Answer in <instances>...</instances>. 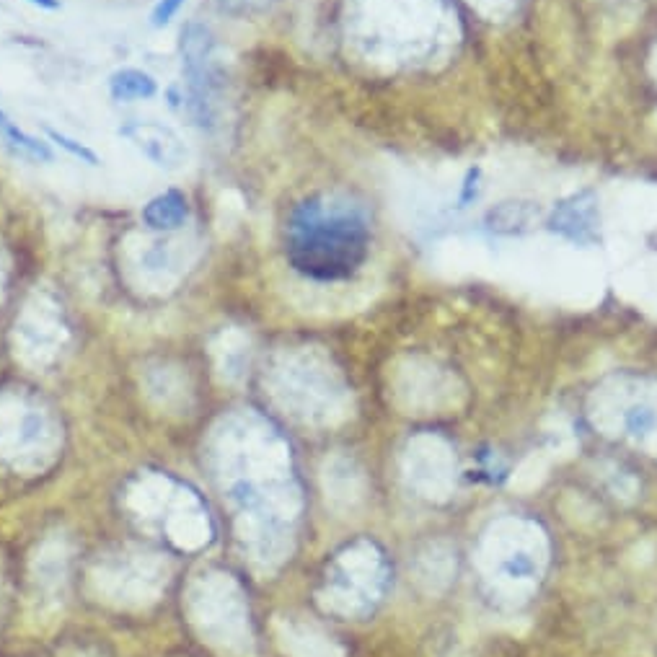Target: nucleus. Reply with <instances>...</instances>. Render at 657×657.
Returning <instances> with one entry per match:
<instances>
[{
	"instance_id": "6",
	"label": "nucleus",
	"mask_w": 657,
	"mask_h": 657,
	"mask_svg": "<svg viewBox=\"0 0 657 657\" xmlns=\"http://www.w3.org/2000/svg\"><path fill=\"white\" fill-rule=\"evenodd\" d=\"M541 215V207L536 202L528 200H505L500 205L489 207L484 215V226L489 233L497 236H513V233H523L536 218Z\"/></svg>"
},
{
	"instance_id": "12",
	"label": "nucleus",
	"mask_w": 657,
	"mask_h": 657,
	"mask_svg": "<svg viewBox=\"0 0 657 657\" xmlns=\"http://www.w3.org/2000/svg\"><path fill=\"white\" fill-rule=\"evenodd\" d=\"M184 0H158L151 11V26L153 29H163L174 21V16L182 11Z\"/></svg>"
},
{
	"instance_id": "4",
	"label": "nucleus",
	"mask_w": 657,
	"mask_h": 657,
	"mask_svg": "<svg viewBox=\"0 0 657 657\" xmlns=\"http://www.w3.org/2000/svg\"><path fill=\"white\" fill-rule=\"evenodd\" d=\"M119 135L130 140L148 161L156 163L158 169L179 171L189 158L187 145L179 138V132L161 122H127L125 127H119Z\"/></svg>"
},
{
	"instance_id": "14",
	"label": "nucleus",
	"mask_w": 657,
	"mask_h": 657,
	"mask_svg": "<svg viewBox=\"0 0 657 657\" xmlns=\"http://www.w3.org/2000/svg\"><path fill=\"white\" fill-rule=\"evenodd\" d=\"M8 125H11V119H8V114H6V112H3V109H0V132L6 130V127H8Z\"/></svg>"
},
{
	"instance_id": "3",
	"label": "nucleus",
	"mask_w": 657,
	"mask_h": 657,
	"mask_svg": "<svg viewBox=\"0 0 657 657\" xmlns=\"http://www.w3.org/2000/svg\"><path fill=\"white\" fill-rule=\"evenodd\" d=\"M546 228L577 246L601 244V207L593 189H580L554 202Z\"/></svg>"
},
{
	"instance_id": "5",
	"label": "nucleus",
	"mask_w": 657,
	"mask_h": 657,
	"mask_svg": "<svg viewBox=\"0 0 657 657\" xmlns=\"http://www.w3.org/2000/svg\"><path fill=\"white\" fill-rule=\"evenodd\" d=\"M140 215H143V223L151 231H176L189 218L187 194L179 192V189H166V192L156 194L153 200H148Z\"/></svg>"
},
{
	"instance_id": "8",
	"label": "nucleus",
	"mask_w": 657,
	"mask_h": 657,
	"mask_svg": "<svg viewBox=\"0 0 657 657\" xmlns=\"http://www.w3.org/2000/svg\"><path fill=\"white\" fill-rule=\"evenodd\" d=\"M3 138L8 140V145L11 148H16L19 153H24L26 158H34V161H44L50 163L52 161V148L44 140L34 138V135H29V132H24L21 127H16L11 122V125L6 127V130L0 132Z\"/></svg>"
},
{
	"instance_id": "13",
	"label": "nucleus",
	"mask_w": 657,
	"mask_h": 657,
	"mask_svg": "<svg viewBox=\"0 0 657 657\" xmlns=\"http://www.w3.org/2000/svg\"><path fill=\"white\" fill-rule=\"evenodd\" d=\"M26 3L42 8V11H57L60 8V0H26Z\"/></svg>"
},
{
	"instance_id": "11",
	"label": "nucleus",
	"mask_w": 657,
	"mask_h": 657,
	"mask_svg": "<svg viewBox=\"0 0 657 657\" xmlns=\"http://www.w3.org/2000/svg\"><path fill=\"white\" fill-rule=\"evenodd\" d=\"M479 192H482V169L479 166H471L464 176V184H461V194H458V207L466 210V207L474 205L479 200Z\"/></svg>"
},
{
	"instance_id": "10",
	"label": "nucleus",
	"mask_w": 657,
	"mask_h": 657,
	"mask_svg": "<svg viewBox=\"0 0 657 657\" xmlns=\"http://www.w3.org/2000/svg\"><path fill=\"white\" fill-rule=\"evenodd\" d=\"M272 3L275 0H218V8L231 19H251V16L267 11Z\"/></svg>"
},
{
	"instance_id": "7",
	"label": "nucleus",
	"mask_w": 657,
	"mask_h": 657,
	"mask_svg": "<svg viewBox=\"0 0 657 657\" xmlns=\"http://www.w3.org/2000/svg\"><path fill=\"white\" fill-rule=\"evenodd\" d=\"M109 94L114 101H143L158 94V83L151 73L140 68H119L109 76Z\"/></svg>"
},
{
	"instance_id": "1",
	"label": "nucleus",
	"mask_w": 657,
	"mask_h": 657,
	"mask_svg": "<svg viewBox=\"0 0 657 657\" xmlns=\"http://www.w3.org/2000/svg\"><path fill=\"white\" fill-rule=\"evenodd\" d=\"M285 254L290 267L306 280H350L368 262V215L339 197H308L290 213Z\"/></svg>"
},
{
	"instance_id": "9",
	"label": "nucleus",
	"mask_w": 657,
	"mask_h": 657,
	"mask_svg": "<svg viewBox=\"0 0 657 657\" xmlns=\"http://www.w3.org/2000/svg\"><path fill=\"white\" fill-rule=\"evenodd\" d=\"M47 138L52 140V143L60 148V151H65L68 156H73L76 161L86 163V166H99V156H96L88 145L78 143L76 138H70V135H65V132H57V130H47Z\"/></svg>"
},
{
	"instance_id": "2",
	"label": "nucleus",
	"mask_w": 657,
	"mask_h": 657,
	"mask_svg": "<svg viewBox=\"0 0 657 657\" xmlns=\"http://www.w3.org/2000/svg\"><path fill=\"white\" fill-rule=\"evenodd\" d=\"M179 55L187 78V109L197 127H213L223 70L215 63V34L200 21H189L179 37Z\"/></svg>"
}]
</instances>
